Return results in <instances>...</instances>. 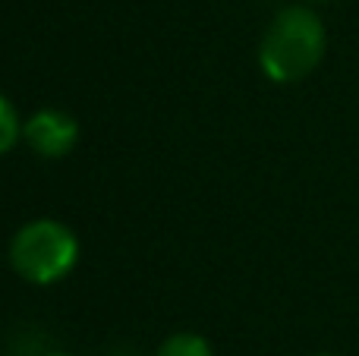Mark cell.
<instances>
[{"label":"cell","instance_id":"6da1fadb","mask_svg":"<svg viewBox=\"0 0 359 356\" xmlns=\"http://www.w3.org/2000/svg\"><path fill=\"white\" fill-rule=\"evenodd\" d=\"M325 25L309 6H287L271 19L259 44V67L278 85L299 82L322 63Z\"/></svg>","mask_w":359,"mask_h":356},{"label":"cell","instance_id":"7a4b0ae2","mask_svg":"<svg viewBox=\"0 0 359 356\" xmlns=\"http://www.w3.org/2000/svg\"><path fill=\"white\" fill-rule=\"evenodd\" d=\"M79 262V240L67 224L38 218L19 227L10 243V265L29 284H57Z\"/></svg>","mask_w":359,"mask_h":356},{"label":"cell","instance_id":"3957f363","mask_svg":"<svg viewBox=\"0 0 359 356\" xmlns=\"http://www.w3.org/2000/svg\"><path fill=\"white\" fill-rule=\"evenodd\" d=\"M22 139L29 142V149L35 151V155L63 158L79 142V123H76L67 111L44 107V111H35L22 123Z\"/></svg>","mask_w":359,"mask_h":356},{"label":"cell","instance_id":"277c9868","mask_svg":"<svg viewBox=\"0 0 359 356\" xmlns=\"http://www.w3.org/2000/svg\"><path fill=\"white\" fill-rule=\"evenodd\" d=\"M158 356H215V353H211V347L205 338L183 331V334H170V338L161 344Z\"/></svg>","mask_w":359,"mask_h":356},{"label":"cell","instance_id":"5b68a950","mask_svg":"<svg viewBox=\"0 0 359 356\" xmlns=\"http://www.w3.org/2000/svg\"><path fill=\"white\" fill-rule=\"evenodd\" d=\"M19 136H22V123L16 117V107L0 95V155H6L19 142Z\"/></svg>","mask_w":359,"mask_h":356},{"label":"cell","instance_id":"8992f818","mask_svg":"<svg viewBox=\"0 0 359 356\" xmlns=\"http://www.w3.org/2000/svg\"><path fill=\"white\" fill-rule=\"evenodd\" d=\"M318 356H334V353H318Z\"/></svg>","mask_w":359,"mask_h":356},{"label":"cell","instance_id":"52a82bcc","mask_svg":"<svg viewBox=\"0 0 359 356\" xmlns=\"http://www.w3.org/2000/svg\"><path fill=\"white\" fill-rule=\"evenodd\" d=\"M54 356H69V353H54Z\"/></svg>","mask_w":359,"mask_h":356},{"label":"cell","instance_id":"ba28073f","mask_svg":"<svg viewBox=\"0 0 359 356\" xmlns=\"http://www.w3.org/2000/svg\"><path fill=\"white\" fill-rule=\"evenodd\" d=\"M322 4H325V0H322Z\"/></svg>","mask_w":359,"mask_h":356}]
</instances>
